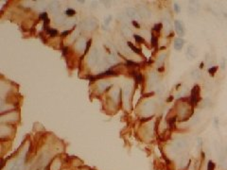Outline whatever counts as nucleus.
<instances>
[{
  "label": "nucleus",
  "instance_id": "1",
  "mask_svg": "<svg viewBox=\"0 0 227 170\" xmlns=\"http://www.w3.org/2000/svg\"><path fill=\"white\" fill-rule=\"evenodd\" d=\"M200 99V87L198 85H195L194 88L191 91V95H190V101L192 105H196L199 102Z\"/></svg>",
  "mask_w": 227,
  "mask_h": 170
},
{
  "label": "nucleus",
  "instance_id": "2",
  "mask_svg": "<svg viewBox=\"0 0 227 170\" xmlns=\"http://www.w3.org/2000/svg\"><path fill=\"white\" fill-rule=\"evenodd\" d=\"M219 161H220V166L223 167L224 170H227V147L224 148V150L220 153Z\"/></svg>",
  "mask_w": 227,
  "mask_h": 170
},
{
  "label": "nucleus",
  "instance_id": "3",
  "mask_svg": "<svg viewBox=\"0 0 227 170\" xmlns=\"http://www.w3.org/2000/svg\"><path fill=\"white\" fill-rule=\"evenodd\" d=\"M174 26H175V30H176L178 35L181 37L185 35V29H184V26H183L181 21H179V20L174 21Z\"/></svg>",
  "mask_w": 227,
  "mask_h": 170
},
{
  "label": "nucleus",
  "instance_id": "4",
  "mask_svg": "<svg viewBox=\"0 0 227 170\" xmlns=\"http://www.w3.org/2000/svg\"><path fill=\"white\" fill-rule=\"evenodd\" d=\"M184 44H185V41H184L182 38H176L174 40V44H173V46H174V49L175 50H181L183 48L184 46Z\"/></svg>",
  "mask_w": 227,
  "mask_h": 170
},
{
  "label": "nucleus",
  "instance_id": "5",
  "mask_svg": "<svg viewBox=\"0 0 227 170\" xmlns=\"http://www.w3.org/2000/svg\"><path fill=\"white\" fill-rule=\"evenodd\" d=\"M187 55L189 56V58H191V59L196 58V56H197V49L193 45H189L187 47Z\"/></svg>",
  "mask_w": 227,
  "mask_h": 170
},
{
  "label": "nucleus",
  "instance_id": "6",
  "mask_svg": "<svg viewBox=\"0 0 227 170\" xmlns=\"http://www.w3.org/2000/svg\"><path fill=\"white\" fill-rule=\"evenodd\" d=\"M107 76H116V73L115 71L108 70V71H105L103 73L99 74V75H98V76H96V78H101L103 77H107Z\"/></svg>",
  "mask_w": 227,
  "mask_h": 170
},
{
  "label": "nucleus",
  "instance_id": "7",
  "mask_svg": "<svg viewBox=\"0 0 227 170\" xmlns=\"http://www.w3.org/2000/svg\"><path fill=\"white\" fill-rule=\"evenodd\" d=\"M127 45H128V46H130L132 48V50L134 52V53H136V54H138V55H142V52H141V49H139V48H137V47H136L134 46L131 42H127Z\"/></svg>",
  "mask_w": 227,
  "mask_h": 170
},
{
  "label": "nucleus",
  "instance_id": "8",
  "mask_svg": "<svg viewBox=\"0 0 227 170\" xmlns=\"http://www.w3.org/2000/svg\"><path fill=\"white\" fill-rule=\"evenodd\" d=\"M176 119H177V117L176 116H174V117H171V118H170L169 119V124H170V129H175V127H176Z\"/></svg>",
  "mask_w": 227,
  "mask_h": 170
},
{
  "label": "nucleus",
  "instance_id": "9",
  "mask_svg": "<svg viewBox=\"0 0 227 170\" xmlns=\"http://www.w3.org/2000/svg\"><path fill=\"white\" fill-rule=\"evenodd\" d=\"M150 42H151V45H153V47H156V46H157V44H158V40H157V38H156V37H155L153 34H151Z\"/></svg>",
  "mask_w": 227,
  "mask_h": 170
},
{
  "label": "nucleus",
  "instance_id": "10",
  "mask_svg": "<svg viewBox=\"0 0 227 170\" xmlns=\"http://www.w3.org/2000/svg\"><path fill=\"white\" fill-rule=\"evenodd\" d=\"M192 77L194 78H196V79H199V78H201L202 74H201V72H200L199 70H194L192 72Z\"/></svg>",
  "mask_w": 227,
  "mask_h": 170
},
{
  "label": "nucleus",
  "instance_id": "11",
  "mask_svg": "<svg viewBox=\"0 0 227 170\" xmlns=\"http://www.w3.org/2000/svg\"><path fill=\"white\" fill-rule=\"evenodd\" d=\"M126 65L129 67H136V66H139V63L137 62H133L132 61H127L126 62Z\"/></svg>",
  "mask_w": 227,
  "mask_h": 170
},
{
  "label": "nucleus",
  "instance_id": "12",
  "mask_svg": "<svg viewBox=\"0 0 227 170\" xmlns=\"http://www.w3.org/2000/svg\"><path fill=\"white\" fill-rule=\"evenodd\" d=\"M134 78H136V81H137V83H141L143 81V77L140 73H136V75L134 76Z\"/></svg>",
  "mask_w": 227,
  "mask_h": 170
},
{
  "label": "nucleus",
  "instance_id": "13",
  "mask_svg": "<svg viewBox=\"0 0 227 170\" xmlns=\"http://www.w3.org/2000/svg\"><path fill=\"white\" fill-rule=\"evenodd\" d=\"M217 70H218V67L217 66H212L211 68L208 69V72H209V74L211 76H214L215 74H216V72H217Z\"/></svg>",
  "mask_w": 227,
  "mask_h": 170
},
{
  "label": "nucleus",
  "instance_id": "14",
  "mask_svg": "<svg viewBox=\"0 0 227 170\" xmlns=\"http://www.w3.org/2000/svg\"><path fill=\"white\" fill-rule=\"evenodd\" d=\"M133 38H134V40H136L137 42H139V44H140V42H145V40L142 38V37L139 36V35H137V34H134V35H133Z\"/></svg>",
  "mask_w": 227,
  "mask_h": 170
},
{
  "label": "nucleus",
  "instance_id": "15",
  "mask_svg": "<svg viewBox=\"0 0 227 170\" xmlns=\"http://www.w3.org/2000/svg\"><path fill=\"white\" fill-rule=\"evenodd\" d=\"M162 24L161 23H159V24H156L154 26H153V30L154 31H156V32H160L161 31V29H162Z\"/></svg>",
  "mask_w": 227,
  "mask_h": 170
},
{
  "label": "nucleus",
  "instance_id": "16",
  "mask_svg": "<svg viewBox=\"0 0 227 170\" xmlns=\"http://www.w3.org/2000/svg\"><path fill=\"white\" fill-rule=\"evenodd\" d=\"M215 169V163L212 161H209L207 163V170H214Z\"/></svg>",
  "mask_w": 227,
  "mask_h": 170
},
{
  "label": "nucleus",
  "instance_id": "17",
  "mask_svg": "<svg viewBox=\"0 0 227 170\" xmlns=\"http://www.w3.org/2000/svg\"><path fill=\"white\" fill-rule=\"evenodd\" d=\"M75 13H76V12L72 9H68V10H66V14L67 15V16H73V15H75Z\"/></svg>",
  "mask_w": 227,
  "mask_h": 170
},
{
  "label": "nucleus",
  "instance_id": "18",
  "mask_svg": "<svg viewBox=\"0 0 227 170\" xmlns=\"http://www.w3.org/2000/svg\"><path fill=\"white\" fill-rule=\"evenodd\" d=\"M47 33L49 34L50 36H57L58 35V31L56 29H50L49 30H47Z\"/></svg>",
  "mask_w": 227,
  "mask_h": 170
},
{
  "label": "nucleus",
  "instance_id": "19",
  "mask_svg": "<svg viewBox=\"0 0 227 170\" xmlns=\"http://www.w3.org/2000/svg\"><path fill=\"white\" fill-rule=\"evenodd\" d=\"M40 19H43V20H46L47 19V13H46V12H42L41 14H40Z\"/></svg>",
  "mask_w": 227,
  "mask_h": 170
},
{
  "label": "nucleus",
  "instance_id": "20",
  "mask_svg": "<svg viewBox=\"0 0 227 170\" xmlns=\"http://www.w3.org/2000/svg\"><path fill=\"white\" fill-rule=\"evenodd\" d=\"M173 8H174V10H175V12H176L177 13H178V12H180V10H181V8H180V6H179V5H178L177 3H175V4H174Z\"/></svg>",
  "mask_w": 227,
  "mask_h": 170
},
{
  "label": "nucleus",
  "instance_id": "21",
  "mask_svg": "<svg viewBox=\"0 0 227 170\" xmlns=\"http://www.w3.org/2000/svg\"><path fill=\"white\" fill-rule=\"evenodd\" d=\"M91 42H92V41H91V40H89V41H88V42H87V45H86V48H85V53H87V52H88L89 47H90V45H91Z\"/></svg>",
  "mask_w": 227,
  "mask_h": 170
},
{
  "label": "nucleus",
  "instance_id": "22",
  "mask_svg": "<svg viewBox=\"0 0 227 170\" xmlns=\"http://www.w3.org/2000/svg\"><path fill=\"white\" fill-rule=\"evenodd\" d=\"M68 47H63V55H66L67 54V52H68Z\"/></svg>",
  "mask_w": 227,
  "mask_h": 170
},
{
  "label": "nucleus",
  "instance_id": "23",
  "mask_svg": "<svg viewBox=\"0 0 227 170\" xmlns=\"http://www.w3.org/2000/svg\"><path fill=\"white\" fill-rule=\"evenodd\" d=\"M133 25L136 26V28H137V29H140V26H139V24L136 22V21H133Z\"/></svg>",
  "mask_w": 227,
  "mask_h": 170
},
{
  "label": "nucleus",
  "instance_id": "24",
  "mask_svg": "<svg viewBox=\"0 0 227 170\" xmlns=\"http://www.w3.org/2000/svg\"><path fill=\"white\" fill-rule=\"evenodd\" d=\"M69 33H70V30H66V31H63V32L62 33V36H63V37H64V36L68 35Z\"/></svg>",
  "mask_w": 227,
  "mask_h": 170
},
{
  "label": "nucleus",
  "instance_id": "25",
  "mask_svg": "<svg viewBox=\"0 0 227 170\" xmlns=\"http://www.w3.org/2000/svg\"><path fill=\"white\" fill-rule=\"evenodd\" d=\"M224 67H225V61L223 60V63H221V68H223V69H224Z\"/></svg>",
  "mask_w": 227,
  "mask_h": 170
}]
</instances>
